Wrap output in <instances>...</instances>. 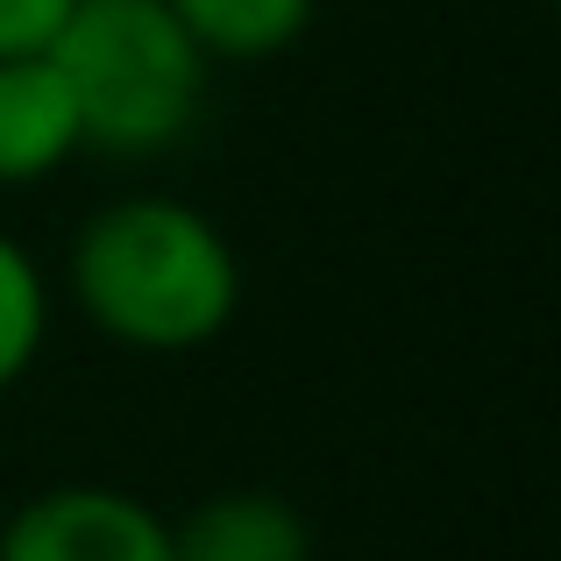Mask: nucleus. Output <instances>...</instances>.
<instances>
[{"instance_id": "20e7f679", "label": "nucleus", "mask_w": 561, "mask_h": 561, "mask_svg": "<svg viewBox=\"0 0 561 561\" xmlns=\"http://www.w3.org/2000/svg\"><path fill=\"white\" fill-rule=\"evenodd\" d=\"M79 150V107H71L50 50L0 57V185H36Z\"/></svg>"}, {"instance_id": "6e6552de", "label": "nucleus", "mask_w": 561, "mask_h": 561, "mask_svg": "<svg viewBox=\"0 0 561 561\" xmlns=\"http://www.w3.org/2000/svg\"><path fill=\"white\" fill-rule=\"evenodd\" d=\"M71 8H79V0H0V57L50 50Z\"/></svg>"}, {"instance_id": "0eeeda50", "label": "nucleus", "mask_w": 561, "mask_h": 561, "mask_svg": "<svg viewBox=\"0 0 561 561\" xmlns=\"http://www.w3.org/2000/svg\"><path fill=\"white\" fill-rule=\"evenodd\" d=\"M43 334H50V291L43 271L22 242L0 234V398L28 377V363L43 356Z\"/></svg>"}, {"instance_id": "39448f33", "label": "nucleus", "mask_w": 561, "mask_h": 561, "mask_svg": "<svg viewBox=\"0 0 561 561\" xmlns=\"http://www.w3.org/2000/svg\"><path fill=\"white\" fill-rule=\"evenodd\" d=\"M171 561H313V534L277 491H220L171 519Z\"/></svg>"}, {"instance_id": "7ed1b4c3", "label": "nucleus", "mask_w": 561, "mask_h": 561, "mask_svg": "<svg viewBox=\"0 0 561 561\" xmlns=\"http://www.w3.org/2000/svg\"><path fill=\"white\" fill-rule=\"evenodd\" d=\"M0 561H171V519L136 491L57 483L0 526Z\"/></svg>"}, {"instance_id": "423d86ee", "label": "nucleus", "mask_w": 561, "mask_h": 561, "mask_svg": "<svg viewBox=\"0 0 561 561\" xmlns=\"http://www.w3.org/2000/svg\"><path fill=\"white\" fill-rule=\"evenodd\" d=\"M206 65H256L306 36L320 0H164Z\"/></svg>"}, {"instance_id": "f257e3e1", "label": "nucleus", "mask_w": 561, "mask_h": 561, "mask_svg": "<svg viewBox=\"0 0 561 561\" xmlns=\"http://www.w3.org/2000/svg\"><path fill=\"white\" fill-rule=\"evenodd\" d=\"M71 299L107 342L136 356H185L228 334L242 306V263L199 206L136 192L79 228Z\"/></svg>"}, {"instance_id": "f03ea898", "label": "nucleus", "mask_w": 561, "mask_h": 561, "mask_svg": "<svg viewBox=\"0 0 561 561\" xmlns=\"http://www.w3.org/2000/svg\"><path fill=\"white\" fill-rule=\"evenodd\" d=\"M79 142L107 157H157L185 142L206 100V57L164 0H79L50 43Z\"/></svg>"}]
</instances>
